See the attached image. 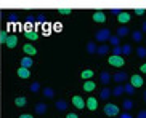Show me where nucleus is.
Here are the masks:
<instances>
[{
	"label": "nucleus",
	"instance_id": "obj_1",
	"mask_svg": "<svg viewBox=\"0 0 146 118\" xmlns=\"http://www.w3.org/2000/svg\"><path fill=\"white\" fill-rule=\"evenodd\" d=\"M119 112H120V109L116 104H106L104 106V115H108V117H117Z\"/></svg>",
	"mask_w": 146,
	"mask_h": 118
},
{
	"label": "nucleus",
	"instance_id": "obj_2",
	"mask_svg": "<svg viewBox=\"0 0 146 118\" xmlns=\"http://www.w3.org/2000/svg\"><path fill=\"white\" fill-rule=\"evenodd\" d=\"M109 37H111V30L109 29H100L96 32V40L98 42H108Z\"/></svg>",
	"mask_w": 146,
	"mask_h": 118
},
{
	"label": "nucleus",
	"instance_id": "obj_3",
	"mask_svg": "<svg viewBox=\"0 0 146 118\" xmlns=\"http://www.w3.org/2000/svg\"><path fill=\"white\" fill-rule=\"evenodd\" d=\"M109 64L111 66H114V67H124L125 64V59L122 58V56H109Z\"/></svg>",
	"mask_w": 146,
	"mask_h": 118
},
{
	"label": "nucleus",
	"instance_id": "obj_4",
	"mask_svg": "<svg viewBox=\"0 0 146 118\" xmlns=\"http://www.w3.org/2000/svg\"><path fill=\"white\" fill-rule=\"evenodd\" d=\"M130 85H132L133 88H141L143 86L141 75H132V78H130Z\"/></svg>",
	"mask_w": 146,
	"mask_h": 118
},
{
	"label": "nucleus",
	"instance_id": "obj_5",
	"mask_svg": "<svg viewBox=\"0 0 146 118\" xmlns=\"http://www.w3.org/2000/svg\"><path fill=\"white\" fill-rule=\"evenodd\" d=\"M3 45H7L8 48H15L18 45V37H16V35H8Z\"/></svg>",
	"mask_w": 146,
	"mask_h": 118
},
{
	"label": "nucleus",
	"instance_id": "obj_6",
	"mask_svg": "<svg viewBox=\"0 0 146 118\" xmlns=\"http://www.w3.org/2000/svg\"><path fill=\"white\" fill-rule=\"evenodd\" d=\"M72 106L76 107V109L82 110L84 107H85V102H84V99H82L80 96H74L72 97Z\"/></svg>",
	"mask_w": 146,
	"mask_h": 118
},
{
	"label": "nucleus",
	"instance_id": "obj_7",
	"mask_svg": "<svg viewBox=\"0 0 146 118\" xmlns=\"http://www.w3.org/2000/svg\"><path fill=\"white\" fill-rule=\"evenodd\" d=\"M85 106H87V109H88V110L93 112V110H96V107H98V101H96L95 97H88V99L85 101Z\"/></svg>",
	"mask_w": 146,
	"mask_h": 118
},
{
	"label": "nucleus",
	"instance_id": "obj_8",
	"mask_svg": "<svg viewBox=\"0 0 146 118\" xmlns=\"http://www.w3.org/2000/svg\"><path fill=\"white\" fill-rule=\"evenodd\" d=\"M23 51H24V53H26V54L29 56V58H32L34 54H37V50H35V48L32 47V45H31V43H26V45L23 47Z\"/></svg>",
	"mask_w": 146,
	"mask_h": 118
},
{
	"label": "nucleus",
	"instance_id": "obj_9",
	"mask_svg": "<svg viewBox=\"0 0 146 118\" xmlns=\"http://www.w3.org/2000/svg\"><path fill=\"white\" fill-rule=\"evenodd\" d=\"M95 88H96V83H95L93 80H85L84 81V91H85V93H92Z\"/></svg>",
	"mask_w": 146,
	"mask_h": 118
},
{
	"label": "nucleus",
	"instance_id": "obj_10",
	"mask_svg": "<svg viewBox=\"0 0 146 118\" xmlns=\"http://www.w3.org/2000/svg\"><path fill=\"white\" fill-rule=\"evenodd\" d=\"M112 78H114V81H116V83H124L125 80H127V73H125V72H117V73H114V77H112Z\"/></svg>",
	"mask_w": 146,
	"mask_h": 118
},
{
	"label": "nucleus",
	"instance_id": "obj_11",
	"mask_svg": "<svg viewBox=\"0 0 146 118\" xmlns=\"http://www.w3.org/2000/svg\"><path fill=\"white\" fill-rule=\"evenodd\" d=\"M117 21L122 22V24H125V22L130 21V14L127 11H120L119 14H117Z\"/></svg>",
	"mask_w": 146,
	"mask_h": 118
},
{
	"label": "nucleus",
	"instance_id": "obj_12",
	"mask_svg": "<svg viewBox=\"0 0 146 118\" xmlns=\"http://www.w3.org/2000/svg\"><path fill=\"white\" fill-rule=\"evenodd\" d=\"M93 21H95V22H104V21H106L104 13H103V11H95V13H93Z\"/></svg>",
	"mask_w": 146,
	"mask_h": 118
},
{
	"label": "nucleus",
	"instance_id": "obj_13",
	"mask_svg": "<svg viewBox=\"0 0 146 118\" xmlns=\"http://www.w3.org/2000/svg\"><path fill=\"white\" fill-rule=\"evenodd\" d=\"M100 80H101V83H103V85H109V81H111V75H109V72H101V73H100Z\"/></svg>",
	"mask_w": 146,
	"mask_h": 118
},
{
	"label": "nucleus",
	"instance_id": "obj_14",
	"mask_svg": "<svg viewBox=\"0 0 146 118\" xmlns=\"http://www.w3.org/2000/svg\"><path fill=\"white\" fill-rule=\"evenodd\" d=\"M130 34V29L129 27H125V26H122V27H119V29H117V35L116 37H127V35Z\"/></svg>",
	"mask_w": 146,
	"mask_h": 118
},
{
	"label": "nucleus",
	"instance_id": "obj_15",
	"mask_svg": "<svg viewBox=\"0 0 146 118\" xmlns=\"http://www.w3.org/2000/svg\"><path fill=\"white\" fill-rule=\"evenodd\" d=\"M32 58H29V56H24V58L21 59V67H26V69H29V67H32Z\"/></svg>",
	"mask_w": 146,
	"mask_h": 118
},
{
	"label": "nucleus",
	"instance_id": "obj_16",
	"mask_svg": "<svg viewBox=\"0 0 146 118\" xmlns=\"http://www.w3.org/2000/svg\"><path fill=\"white\" fill-rule=\"evenodd\" d=\"M96 43L95 42H88L87 43V53H88V54H96Z\"/></svg>",
	"mask_w": 146,
	"mask_h": 118
},
{
	"label": "nucleus",
	"instance_id": "obj_17",
	"mask_svg": "<svg viewBox=\"0 0 146 118\" xmlns=\"http://www.w3.org/2000/svg\"><path fill=\"white\" fill-rule=\"evenodd\" d=\"M18 75L21 77V78H29L31 72H29V69H26V67H19L18 69Z\"/></svg>",
	"mask_w": 146,
	"mask_h": 118
},
{
	"label": "nucleus",
	"instance_id": "obj_18",
	"mask_svg": "<svg viewBox=\"0 0 146 118\" xmlns=\"http://www.w3.org/2000/svg\"><path fill=\"white\" fill-rule=\"evenodd\" d=\"M108 53H109V47L108 45H101V47L96 48V54H100V56H104Z\"/></svg>",
	"mask_w": 146,
	"mask_h": 118
},
{
	"label": "nucleus",
	"instance_id": "obj_19",
	"mask_svg": "<svg viewBox=\"0 0 146 118\" xmlns=\"http://www.w3.org/2000/svg\"><path fill=\"white\" fill-rule=\"evenodd\" d=\"M47 109H48V107L45 106V104H37V106H35V113H37V115H43L45 112H47Z\"/></svg>",
	"mask_w": 146,
	"mask_h": 118
},
{
	"label": "nucleus",
	"instance_id": "obj_20",
	"mask_svg": "<svg viewBox=\"0 0 146 118\" xmlns=\"http://www.w3.org/2000/svg\"><path fill=\"white\" fill-rule=\"evenodd\" d=\"M80 77H82V80H90L92 77H93V70L92 69H87V70H84L80 73Z\"/></svg>",
	"mask_w": 146,
	"mask_h": 118
},
{
	"label": "nucleus",
	"instance_id": "obj_21",
	"mask_svg": "<svg viewBox=\"0 0 146 118\" xmlns=\"http://www.w3.org/2000/svg\"><path fill=\"white\" fill-rule=\"evenodd\" d=\"M66 109H68V104H66V101L60 99V101L56 102V110H60V112H64Z\"/></svg>",
	"mask_w": 146,
	"mask_h": 118
},
{
	"label": "nucleus",
	"instance_id": "obj_22",
	"mask_svg": "<svg viewBox=\"0 0 146 118\" xmlns=\"http://www.w3.org/2000/svg\"><path fill=\"white\" fill-rule=\"evenodd\" d=\"M26 38L27 40H37L39 38V34L35 30H26Z\"/></svg>",
	"mask_w": 146,
	"mask_h": 118
},
{
	"label": "nucleus",
	"instance_id": "obj_23",
	"mask_svg": "<svg viewBox=\"0 0 146 118\" xmlns=\"http://www.w3.org/2000/svg\"><path fill=\"white\" fill-rule=\"evenodd\" d=\"M111 93H112V91L109 88H103V89H101V93H100V97H101L103 101H106L108 97L111 96Z\"/></svg>",
	"mask_w": 146,
	"mask_h": 118
},
{
	"label": "nucleus",
	"instance_id": "obj_24",
	"mask_svg": "<svg viewBox=\"0 0 146 118\" xmlns=\"http://www.w3.org/2000/svg\"><path fill=\"white\" fill-rule=\"evenodd\" d=\"M132 38H133V42H141V40H143V34L140 32V30H133V32H132Z\"/></svg>",
	"mask_w": 146,
	"mask_h": 118
},
{
	"label": "nucleus",
	"instance_id": "obj_25",
	"mask_svg": "<svg viewBox=\"0 0 146 118\" xmlns=\"http://www.w3.org/2000/svg\"><path fill=\"white\" fill-rule=\"evenodd\" d=\"M124 93H127L129 96H133V94H135V88H133L130 83H129V85H125V86H124Z\"/></svg>",
	"mask_w": 146,
	"mask_h": 118
},
{
	"label": "nucleus",
	"instance_id": "obj_26",
	"mask_svg": "<svg viewBox=\"0 0 146 118\" xmlns=\"http://www.w3.org/2000/svg\"><path fill=\"white\" fill-rule=\"evenodd\" d=\"M122 93H124V86H122V85H117L116 88H114V91H112V94H114V96H122Z\"/></svg>",
	"mask_w": 146,
	"mask_h": 118
},
{
	"label": "nucleus",
	"instance_id": "obj_27",
	"mask_svg": "<svg viewBox=\"0 0 146 118\" xmlns=\"http://www.w3.org/2000/svg\"><path fill=\"white\" fill-rule=\"evenodd\" d=\"M109 42H111L112 47H120V45H119V43H120V38L116 37V35H111V37H109Z\"/></svg>",
	"mask_w": 146,
	"mask_h": 118
},
{
	"label": "nucleus",
	"instance_id": "obj_28",
	"mask_svg": "<svg viewBox=\"0 0 146 118\" xmlns=\"http://www.w3.org/2000/svg\"><path fill=\"white\" fill-rule=\"evenodd\" d=\"M122 107H124V109L127 110V112H129V110H132V109H133V102L130 101V99H125L124 104H122Z\"/></svg>",
	"mask_w": 146,
	"mask_h": 118
},
{
	"label": "nucleus",
	"instance_id": "obj_29",
	"mask_svg": "<svg viewBox=\"0 0 146 118\" xmlns=\"http://www.w3.org/2000/svg\"><path fill=\"white\" fill-rule=\"evenodd\" d=\"M43 96L48 97V99H52V97L55 96V91H53L52 88H45V89H43Z\"/></svg>",
	"mask_w": 146,
	"mask_h": 118
},
{
	"label": "nucleus",
	"instance_id": "obj_30",
	"mask_svg": "<svg viewBox=\"0 0 146 118\" xmlns=\"http://www.w3.org/2000/svg\"><path fill=\"white\" fill-rule=\"evenodd\" d=\"M15 104H16L18 107H24L26 106V97H16V99H15Z\"/></svg>",
	"mask_w": 146,
	"mask_h": 118
},
{
	"label": "nucleus",
	"instance_id": "obj_31",
	"mask_svg": "<svg viewBox=\"0 0 146 118\" xmlns=\"http://www.w3.org/2000/svg\"><path fill=\"white\" fill-rule=\"evenodd\" d=\"M130 53H132V45H129V43H127V45H124V47H122V54H130Z\"/></svg>",
	"mask_w": 146,
	"mask_h": 118
},
{
	"label": "nucleus",
	"instance_id": "obj_32",
	"mask_svg": "<svg viewBox=\"0 0 146 118\" xmlns=\"http://www.w3.org/2000/svg\"><path fill=\"white\" fill-rule=\"evenodd\" d=\"M137 54H138V58H146V48L145 47H140L137 50Z\"/></svg>",
	"mask_w": 146,
	"mask_h": 118
},
{
	"label": "nucleus",
	"instance_id": "obj_33",
	"mask_svg": "<svg viewBox=\"0 0 146 118\" xmlns=\"http://www.w3.org/2000/svg\"><path fill=\"white\" fill-rule=\"evenodd\" d=\"M112 54L114 56H122V47H114L112 48Z\"/></svg>",
	"mask_w": 146,
	"mask_h": 118
},
{
	"label": "nucleus",
	"instance_id": "obj_34",
	"mask_svg": "<svg viewBox=\"0 0 146 118\" xmlns=\"http://www.w3.org/2000/svg\"><path fill=\"white\" fill-rule=\"evenodd\" d=\"M39 89H40V85L37 83V81L31 85V91H32V93H39Z\"/></svg>",
	"mask_w": 146,
	"mask_h": 118
},
{
	"label": "nucleus",
	"instance_id": "obj_35",
	"mask_svg": "<svg viewBox=\"0 0 146 118\" xmlns=\"http://www.w3.org/2000/svg\"><path fill=\"white\" fill-rule=\"evenodd\" d=\"M53 30H55V32H61V30H63V24H61V22L53 24Z\"/></svg>",
	"mask_w": 146,
	"mask_h": 118
},
{
	"label": "nucleus",
	"instance_id": "obj_36",
	"mask_svg": "<svg viewBox=\"0 0 146 118\" xmlns=\"http://www.w3.org/2000/svg\"><path fill=\"white\" fill-rule=\"evenodd\" d=\"M7 37H8V35H7V32H2V34H0V42H2V43H5Z\"/></svg>",
	"mask_w": 146,
	"mask_h": 118
},
{
	"label": "nucleus",
	"instance_id": "obj_37",
	"mask_svg": "<svg viewBox=\"0 0 146 118\" xmlns=\"http://www.w3.org/2000/svg\"><path fill=\"white\" fill-rule=\"evenodd\" d=\"M60 13H61V14H71V10H68V8H60Z\"/></svg>",
	"mask_w": 146,
	"mask_h": 118
},
{
	"label": "nucleus",
	"instance_id": "obj_38",
	"mask_svg": "<svg viewBox=\"0 0 146 118\" xmlns=\"http://www.w3.org/2000/svg\"><path fill=\"white\" fill-rule=\"evenodd\" d=\"M137 118H146V110H141L140 113H138V117Z\"/></svg>",
	"mask_w": 146,
	"mask_h": 118
},
{
	"label": "nucleus",
	"instance_id": "obj_39",
	"mask_svg": "<svg viewBox=\"0 0 146 118\" xmlns=\"http://www.w3.org/2000/svg\"><path fill=\"white\" fill-rule=\"evenodd\" d=\"M66 118H79V117H77V113H72V112H71V113L66 115Z\"/></svg>",
	"mask_w": 146,
	"mask_h": 118
},
{
	"label": "nucleus",
	"instance_id": "obj_40",
	"mask_svg": "<svg viewBox=\"0 0 146 118\" xmlns=\"http://www.w3.org/2000/svg\"><path fill=\"white\" fill-rule=\"evenodd\" d=\"M120 118H133V117L129 113V112H125V113H122V117H120Z\"/></svg>",
	"mask_w": 146,
	"mask_h": 118
},
{
	"label": "nucleus",
	"instance_id": "obj_41",
	"mask_svg": "<svg viewBox=\"0 0 146 118\" xmlns=\"http://www.w3.org/2000/svg\"><path fill=\"white\" fill-rule=\"evenodd\" d=\"M135 13H137V14H145V10H143V8H138V10H135Z\"/></svg>",
	"mask_w": 146,
	"mask_h": 118
},
{
	"label": "nucleus",
	"instance_id": "obj_42",
	"mask_svg": "<svg viewBox=\"0 0 146 118\" xmlns=\"http://www.w3.org/2000/svg\"><path fill=\"white\" fill-rule=\"evenodd\" d=\"M43 19H45L43 14H39V16H37V21H39V22H43Z\"/></svg>",
	"mask_w": 146,
	"mask_h": 118
},
{
	"label": "nucleus",
	"instance_id": "obj_43",
	"mask_svg": "<svg viewBox=\"0 0 146 118\" xmlns=\"http://www.w3.org/2000/svg\"><path fill=\"white\" fill-rule=\"evenodd\" d=\"M19 118H32V115H29V113H23V115H19Z\"/></svg>",
	"mask_w": 146,
	"mask_h": 118
},
{
	"label": "nucleus",
	"instance_id": "obj_44",
	"mask_svg": "<svg viewBox=\"0 0 146 118\" xmlns=\"http://www.w3.org/2000/svg\"><path fill=\"white\" fill-rule=\"evenodd\" d=\"M140 32H141V34L145 32V34H146V22H143V26H141V30H140Z\"/></svg>",
	"mask_w": 146,
	"mask_h": 118
},
{
	"label": "nucleus",
	"instance_id": "obj_45",
	"mask_svg": "<svg viewBox=\"0 0 146 118\" xmlns=\"http://www.w3.org/2000/svg\"><path fill=\"white\" fill-rule=\"evenodd\" d=\"M140 70H141V72H143V73H146V62H145V64H143L141 67H140Z\"/></svg>",
	"mask_w": 146,
	"mask_h": 118
},
{
	"label": "nucleus",
	"instance_id": "obj_46",
	"mask_svg": "<svg viewBox=\"0 0 146 118\" xmlns=\"http://www.w3.org/2000/svg\"><path fill=\"white\" fill-rule=\"evenodd\" d=\"M143 97H145V102H146V91H145V94H143Z\"/></svg>",
	"mask_w": 146,
	"mask_h": 118
},
{
	"label": "nucleus",
	"instance_id": "obj_47",
	"mask_svg": "<svg viewBox=\"0 0 146 118\" xmlns=\"http://www.w3.org/2000/svg\"><path fill=\"white\" fill-rule=\"evenodd\" d=\"M145 43H146V40H145Z\"/></svg>",
	"mask_w": 146,
	"mask_h": 118
}]
</instances>
